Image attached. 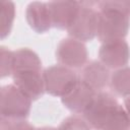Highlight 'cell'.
<instances>
[{
    "label": "cell",
    "mask_w": 130,
    "mask_h": 130,
    "mask_svg": "<svg viewBox=\"0 0 130 130\" xmlns=\"http://www.w3.org/2000/svg\"><path fill=\"white\" fill-rule=\"evenodd\" d=\"M92 130H129L130 118L112 92L99 91L82 115Z\"/></svg>",
    "instance_id": "obj_1"
},
{
    "label": "cell",
    "mask_w": 130,
    "mask_h": 130,
    "mask_svg": "<svg viewBox=\"0 0 130 130\" xmlns=\"http://www.w3.org/2000/svg\"><path fill=\"white\" fill-rule=\"evenodd\" d=\"M31 107V100L27 98L13 83L2 86L0 90L1 118L25 120Z\"/></svg>",
    "instance_id": "obj_2"
},
{
    "label": "cell",
    "mask_w": 130,
    "mask_h": 130,
    "mask_svg": "<svg viewBox=\"0 0 130 130\" xmlns=\"http://www.w3.org/2000/svg\"><path fill=\"white\" fill-rule=\"evenodd\" d=\"M130 26V16L116 10L99 11L98 39L102 44L124 40Z\"/></svg>",
    "instance_id": "obj_3"
},
{
    "label": "cell",
    "mask_w": 130,
    "mask_h": 130,
    "mask_svg": "<svg viewBox=\"0 0 130 130\" xmlns=\"http://www.w3.org/2000/svg\"><path fill=\"white\" fill-rule=\"evenodd\" d=\"M43 77L46 92L53 96L63 98L79 82V75L63 65H52L44 69Z\"/></svg>",
    "instance_id": "obj_4"
},
{
    "label": "cell",
    "mask_w": 130,
    "mask_h": 130,
    "mask_svg": "<svg viewBox=\"0 0 130 130\" xmlns=\"http://www.w3.org/2000/svg\"><path fill=\"white\" fill-rule=\"evenodd\" d=\"M98 24L99 10L91 6L90 3H82L77 16L67 28V32L70 38L83 43L89 42L98 35Z\"/></svg>",
    "instance_id": "obj_5"
},
{
    "label": "cell",
    "mask_w": 130,
    "mask_h": 130,
    "mask_svg": "<svg viewBox=\"0 0 130 130\" xmlns=\"http://www.w3.org/2000/svg\"><path fill=\"white\" fill-rule=\"evenodd\" d=\"M87 49L83 42L73 38L62 39L56 48V59L60 65L70 69L82 68L87 63Z\"/></svg>",
    "instance_id": "obj_6"
},
{
    "label": "cell",
    "mask_w": 130,
    "mask_h": 130,
    "mask_svg": "<svg viewBox=\"0 0 130 130\" xmlns=\"http://www.w3.org/2000/svg\"><path fill=\"white\" fill-rule=\"evenodd\" d=\"M100 61L109 69H120L127 66L130 60V48L125 40L102 44L99 50Z\"/></svg>",
    "instance_id": "obj_7"
},
{
    "label": "cell",
    "mask_w": 130,
    "mask_h": 130,
    "mask_svg": "<svg viewBox=\"0 0 130 130\" xmlns=\"http://www.w3.org/2000/svg\"><path fill=\"white\" fill-rule=\"evenodd\" d=\"M12 80L13 84L31 101L39 100L46 92L43 71L26 70L14 72Z\"/></svg>",
    "instance_id": "obj_8"
},
{
    "label": "cell",
    "mask_w": 130,
    "mask_h": 130,
    "mask_svg": "<svg viewBox=\"0 0 130 130\" xmlns=\"http://www.w3.org/2000/svg\"><path fill=\"white\" fill-rule=\"evenodd\" d=\"M96 93L95 90L79 79L77 85L68 94L61 98V103L73 114L83 115L91 105Z\"/></svg>",
    "instance_id": "obj_9"
},
{
    "label": "cell",
    "mask_w": 130,
    "mask_h": 130,
    "mask_svg": "<svg viewBox=\"0 0 130 130\" xmlns=\"http://www.w3.org/2000/svg\"><path fill=\"white\" fill-rule=\"evenodd\" d=\"M110 78V69L106 67L100 60L87 62L81 68V72L79 74V79L96 92L102 91L109 86Z\"/></svg>",
    "instance_id": "obj_10"
},
{
    "label": "cell",
    "mask_w": 130,
    "mask_h": 130,
    "mask_svg": "<svg viewBox=\"0 0 130 130\" xmlns=\"http://www.w3.org/2000/svg\"><path fill=\"white\" fill-rule=\"evenodd\" d=\"M54 27L66 29L77 16L82 3L78 1H51L48 2Z\"/></svg>",
    "instance_id": "obj_11"
},
{
    "label": "cell",
    "mask_w": 130,
    "mask_h": 130,
    "mask_svg": "<svg viewBox=\"0 0 130 130\" xmlns=\"http://www.w3.org/2000/svg\"><path fill=\"white\" fill-rule=\"evenodd\" d=\"M25 18L29 27L37 34H45L53 26L49 5L45 2H30L25 10Z\"/></svg>",
    "instance_id": "obj_12"
},
{
    "label": "cell",
    "mask_w": 130,
    "mask_h": 130,
    "mask_svg": "<svg viewBox=\"0 0 130 130\" xmlns=\"http://www.w3.org/2000/svg\"><path fill=\"white\" fill-rule=\"evenodd\" d=\"M26 70L42 71V61L35 51L28 48H19L13 51V73Z\"/></svg>",
    "instance_id": "obj_13"
},
{
    "label": "cell",
    "mask_w": 130,
    "mask_h": 130,
    "mask_svg": "<svg viewBox=\"0 0 130 130\" xmlns=\"http://www.w3.org/2000/svg\"><path fill=\"white\" fill-rule=\"evenodd\" d=\"M109 87L111 92L115 95L127 98L130 95V67L125 66L123 68L114 70L111 73Z\"/></svg>",
    "instance_id": "obj_14"
},
{
    "label": "cell",
    "mask_w": 130,
    "mask_h": 130,
    "mask_svg": "<svg viewBox=\"0 0 130 130\" xmlns=\"http://www.w3.org/2000/svg\"><path fill=\"white\" fill-rule=\"evenodd\" d=\"M15 18V5L12 1H0V37L6 38L12 28Z\"/></svg>",
    "instance_id": "obj_15"
},
{
    "label": "cell",
    "mask_w": 130,
    "mask_h": 130,
    "mask_svg": "<svg viewBox=\"0 0 130 130\" xmlns=\"http://www.w3.org/2000/svg\"><path fill=\"white\" fill-rule=\"evenodd\" d=\"M58 130H92L83 116L72 115L65 118L59 125Z\"/></svg>",
    "instance_id": "obj_16"
},
{
    "label": "cell",
    "mask_w": 130,
    "mask_h": 130,
    "mask_svg": "<svg viewBox=\"0 0 130 130\" xmlns=\"http://www.w3.org/2000/svg\"><path fill=\"white\" fill-rule=\"evenodd\" d=\"M13 73V51L0 47V75L1 77L12 76Z\"/></svg>",
    "instance_id": "obj_17"
},
{
    "label": "cell",
    "mask_w": 130,
    "mask_h": 130,
    "mask_svg": "<svg viewBox=\"0 0 130 130\" xmlns=\"http://www.w3.org/2000/svg\"><path fill=\"white\" fill-rule=\"evenodd\" d=\"M99 11L116 10L130 16V1H101L96 3Z\"/></svg>",
    "instance_id": "obj_18"
},
{
    "label": "cell",
    "mask_w": 130,
    "mask_h": 130,
    "mask_svg": "<svg viewBox=\"0 0 130 130\" xmlns=\"http://www.w3.org/2000/svg\"><path fill=\"white\" fill-rule=\"evenodd\" d=\"M0 130H35L26 120H13L1 118Z\"/></svg>",
    "instance_id": "obj_19"
},
{
    "label": "cell",
    "mask_w": 130,
    "mask_h": 130,
    "mask_svg": "<svg viewBox=\"0 0 130 130\" xmlns=\"http://www.w3.org/2000/svg\"><path fill=\"white\" fill-rule=\"evenodd\" d=\"M123 107H124L125 111L127 112V114H128V116L130 118V95L127 96V98H125V100H124V106Z\"/></svg>",
    "instance_id": "obj_20"
},
{
    "label": "cell",
    "mask_w": 130,
    "mask_h": 130,
    "mask_svg": "<svg viewBox=\"0 0 130 130\" xmlns=\"http://www.w3.org/2000/svg\"><path fill=\"white\" fill-rule=\"evenodd\" d=\"M35 130H58L54 127H41V128H37Z\"/></svg>",
    "instance_id": "obj_21"
},
{
    "label": "cell",
    "mask_w": 130,
    "mask_h": 130,
    "mask_svg": "<svg viewBox=\"0 0 130 130\" xmlns=\"http://www.w3.org/2000/svg\"><path fill=\"white\" fill-rule=\"evenodd\" d=\"M129 130H130V128H129Z\"/></svg>",
    "instance_id": "obj_22"
}]
</instances>
